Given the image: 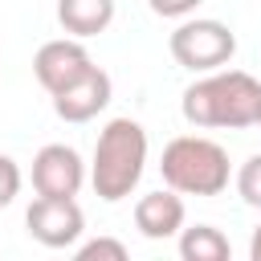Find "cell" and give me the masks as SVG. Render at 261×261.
Returning a JSON list of instances; mask_svg holds the SVG:
<instances>
[{"instance_id": "obj_1", "label": "cell", "mask_w": 261, "mask_h": 261, "mask_svg": "<svg viewBox=\"0 0 261 261\" xmlns=\"http://www.w3.org/2000/svg\"><path fill=\"white\" fill-rule=\"evenodd\" d=\"M179 110L192 126H257L261 122V82L245 69H212L208 77L192 82L179 98Z\"/></svg>"}, {"instance_id": "obj_2", "label": "cell", "mask_w": 261, "mask_h": 261, "mask_svg": "<svg viewBox=\"0 0 261 261\" xmlns=\"http://www.w3.org/2000/svg\"><path fill=\"white\" fill-rule=\"evenodd\" d=\"M147 167V130L135 118H110L98 130L94 143V163H90V184L98 192V200L118 204L126 200Z\"/></svg>"}, {"instance_id": "obj_3", "label": "cell", "mask_w": 261, "mask_h": 261, "mask_svg": "<svg viewBox=\"0 0 261 261\" xmlns=\"http://www.w3.org/2000/svg\"><path fill=\"white\" fill-rule=\"evenodd\" d=\"M159 175L179 196H220L228 188V151L204 135H179L163 147Z\"/></svg>"}, {"instance_id": "obj_4", "label": "cell", "mask_w": 261, "mask_h": 261, "mask_svg": "<svg viewBox=\"0 0 261 261\" xmlns=\"http://www.w3.org/2000/svg\"><path fill=\"white\" fill-rule=\"evenodd\" d=\"M171 57L192 69V73H212V69H224L237 53V33L224 24V20H212V16H196V20H179L171 41H167Z\"/></svg>"}, {"instance_id": "obj_5", "label": "cell", "mask_w": 261, "mask_h": 261, "mask_svg": "<svg viewBox=\"0 0 261 261\" xmlns=\"http://www.w3.org/2000/svg\"><path fill=\"white\" fill-rule=\"evenodd\" d=\"M24 228L37 245L45 249H73L86 232V216L77 200H57V196H37L24 212Z\"/></svg>"}, {"instance_id": "obj_6", "label": "cell", "mask_w": 261, "mask_h": 261, "mask_svg": "<svg viewBox=\"0 0 261 261\" xmlns=\"http://www.w3.org/2000/svg\"><path fill=\"white\" fill-rule=\"evenodd\" d=\"M86 184V163L73 147L65 143H45L33 155V188L37 196H57V200H73Z\"/></svg>"}, {"instance_id": "obj_7", "label": "cell", "mask_w": 261, "mask_h": 261, "mask_svg": "<svg viewBox=\"0 0 261 261\" xmlns=\"http://www.w3.org/2000/svg\"><path fill=\"white\" fill-rule=\"evenodd\" d=\"M110 98H114L110 73L102 65H90L77 82H69L65 90L53 94V114L61 122H90V118H98L110 106Z\"/></svg>"}, {"instance_id": "obj_8", "label": "cell", "mask_w": 261, "mask_h": 261, "mask_svg": "<svg viewBox=\"0 0 261 261\" xmlns=\"http://www.w3.org/2000/svg\"><path fill=\"white\" fill-rule=\"evenodd\" d=\"M90 65H94V57H90V49H86L77 37L45 41V45L37 49V57H33V73H37V82H41L49 94H57V90H65L69 82H77Z\"/></svg>"}, {"instance_id": "obj_9", "label": "cell", "mask_w": 261, "mask_h": 261, "mask_svg": "<svg viewBox=\"0 0 261 261\" xmlns=\"http://www.w3.org/2000/svg\"><path fill=\"white\" fill-rule=\"evenodd\" d=\"M184 200H179V192L175 188H159V192H147V196H139V204H135V228L147 237V241H167V237H175L179 228H184Z\"/></svg>"}, {"instance_id": "obj_10", "label": "cell", "mask_w": 261, "mask_h": 261, "mask_svg": "<svg viewBox=\"0 0 261 261\" xmlns=\"http://www.w3.org/2000/svg\"><path fill=\"white\" fill-rule=\"evenodd\" d=\"M110 20H114V0H57V24L77 41L106 33Z\"/></svg>"}, {"instance_id": "obj_11", "label": "cell", "mask_w": 261, "mask_h": 261, "mask_svg": "<svg viewBox=\"0 0 261 261\" xmlns=\"http://www.w3.org/2000/svg\"><path fill=\"white\" fill-rule=\"evenodd\" d=\"M179 257L184 261H228L232 245H228V237L220 228L192 224V228H179Z\"/></svg>"}, {"instance_id": "obj_12", "label": "cell", "mask_w": 261, "mask_h": 261, "mask_svg": "<svg viewBox=\"0 0 261 261\" xmlns=\"http://www.w3.org/2000/svg\"><path fill=\"white\" fill-rule=\"evenodd\" d=\"M237 196L249 208H261V151L241 163V171H237Z\"/></svg>"}, {"instance_id": "obj_13", "label": "cell", "mask_w": 261, "mask_h": 261, "mask_svg": "<svg viewBox=\"0 0 261 261\" xmlns=\"http://www.w3.org/2000/svg\"><path fill=\"white\" fill-rule=\"evenodd\" d=\"M77 261H126V245L114 237H98V241L77 245Z\"/></svg>"}, {"instance_id": "obj_14", "label": "cell", "mask_w": 261, "mask_h": 261, "mask_svg": "<svg viewBox=\"0 0 261 261\" xmlns=\"http://www.w3.org/2000/svg\"><path fill=\"white\" fill-rule=\"evenodd\" d=\"M20 192V167L12 155H0V208H8Z\"/></svg>"}, {"instance_id": "obj_15", "label": "cell", "mask_w": 261, "mask_h": 261, "mask_svg": "<svg viewBox=\"0 0 261 261\" xmlns=\"http://www.w3.org/2000/svg\"><path fill=\"white\" fill-rule=\"evenodd\" d=\"M147 4H151V12H155V16L184 20V16H192V12H196V4H200V0H147Z\"/></svg>"}, {"instance_id": "obj_16", "label": "cell", "mask_w": 261, "mask_h": 261, "mask_svg": "<svg viewBox=\"0 0 261 261\" xmlns=\"http://www.w3.org/2000/svg\"><path fill=\"white\" fill-rule=\"evenodd\" d=\"M249 257H253V261H261V224L253 228V241H249Z\"/></svg>"}, {"instance_id": "obj_17", "label": "cell", "mask_w": 261, "mask_h": 261, "mask_svg": "<svg viewBox=\"0 0 261 261\" xmlns=\"http://www.w3.org/2000/svg\"><path fill=\"white\" fill-rule=\"evenodd\" d=\"M257 126H261V122H257Z\"/></svg>"}]
</instances>
